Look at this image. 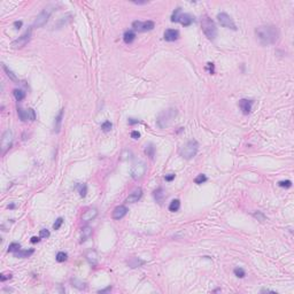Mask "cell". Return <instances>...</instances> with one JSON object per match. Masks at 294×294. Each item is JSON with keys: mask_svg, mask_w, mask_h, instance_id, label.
<instances>
[{"mask_svg": "<svg viewBox=\"0 0 294 294\" xmlns=\"http://www.w3.org/2000/svg\"><path fill=\"white\" fill-rule=\"evenodd\" d=\"M255 35L260 43L264 46L275 44L279 38V30L276 25H261L255 29Z\"/></svg>", "mask_w": 294, "mask_h": 294, "instance_id": "cell-1", "label": "cell"}, {"mask_svg": "<svg viewBox=\"0 0 294 294\" xmlns=\"http://www.w3.org/2000/svg\"><path fill=\"white\" fill-rule=\"evenodd\" d=\"M177 109L176 108H168V109H164L163 112H161L160 114H159V116H157V125L160 127L161 129H164L167 128V127H169L171 123H172V121L175 119V117L177 116Z\"/></svg>", "mask_w": 294, "mask_h": 294, "instance_id": "cell-2", "label": "cell"}, {"mask_svg": "<svg viewBox=\"0 0 294 294\" xmlns=\"http://www.w3.org/2000/svg\"><path fill=\"white\" fill-rule=\"evenodd\" d=\"M201 28H202V31H204V33L208 39L214 40L216 38L217 28L215 25V22L209 17L208 15H204L202 16V19H201Z\"/></svg>", "mask_w": 294, "mask_h": 294, "instance_id": "cell-3", "label": "cell"}, {"mask_svg": "<svg viewBox=\"0 0 294 294\" xmlns=\"http://www.w3.org/2000/svg\"><path fill=\"white\" fill-rule=\"evenodd\" d=\"M198 148H199V144L197 140H190L186 144H184L183 146L179 148V155L182 157H184L185 160H191L192 157H194L198 153Z\"/></svg>", "mask_w": 294, "mask_h": 294, "instance_id": "cell-4", "label": "cell"}, {"mask_svg": "<svg viewBox=\"0 0 294 294\" xmlns=\"http://www.w3.org/2000/svg\"><path fill=\"white\" fill-rule=\"evenodd\" d=\"M53 12L52 7H47L43 9V12L36 17L35 22H33V28H42L43 25L46 24V22L48 21L50 16H51V13Z\"/></svg>", "mask_w": 294, "mask_h": 294, "instance_id": "cell-5", "label": "cell"}, {"mask_svg": "<svg viewBox=\"0 0 294 294\" xmlns=\"http://www.w3.org/2000/svg\"><path fill=\"white\" fill-rule=\"evenodd\" d=\"M13 145V133L10 130H6L4 134H2V138H1V142H0V147H1V152L2 154H5L8 149Z\"/></svg>", "mask_w": 294, "mask_h": 294, "instance_id": "cell-6", "label": "cell"}, {"mask_svg": "<svg viewBox=\"0 0 294 294\" xmlns=\"http://www.w3.org/2000/svg\"><path fill=\"white\" fill-rule=\"evenodd\" d=\"M155 27V23L153 21H145V22H141V21H134L132 23V28L134 31H138V32H145V31H149V30H153Z\"/></svg>", "mask_w": 294, "mask_h": 294, "instance_id": "cell-7", "label": "cell"}, {"mask_svg": "<svg viewBox=\"0 0 294 294\" xmlns=\"http://www.w3.org/2000/svg\"><path fill=\"white\" fill-rule=\"evenodd\" d=\"M146 172V164L145 162L139 161L137 163H134L132 166V169H131V176H132L133 179H140L142 176L145 175Z\"/></svg>", "mask_w": 294, "mask_h": 294, "instance_id": "cell-8", "label": "cell"}, {"mask_svg": "<svg viewBox=\"0 0 294 294\" xmlns=\"http://www.w3.org/2000/svg\"><path fill=\"white\" fill-rule=\"evenodd\" d=\"M217 19L219 24H221L222 27L231 29V30H237V27H236V24L233 22V20L231 19V16L228 15L226 13H219V14L217 15Z\"/></svg>", "mask_w": 294, "mask_h": 294, "instance_id": "cell-9", "label": "cell"}, {"mask_svg": "<svg viewBox=\"0 0 294 294\" xmlns=\"http://www.w3.org/2000/svg\"><path fill=\"white\" fill-rule=\"evenodd\" d=\"M30 39H31V29H29L28 31L25 33H23L21 37L15 39L14 42L12 43V46L14 48H22L30 42Z\"/></svg>", "mask_w": 294, "mask_h": 294, "instance_id": "cell-10", "label": "cell"}, {"mask_svg": "<svg viewBox=\"0 0 294 294\" xmlns=\"http://www.w3.org/2000/svg\"><path fill=\"white\" fill-rule=\"evenodd\" d=\"M128 214V208L125 206H117L116 208L113 210V214H112V217L119 221V219H122V218Z\"/></svg>", "mask_w": 294, "mask_h": 294, "instance_id": "cell-11", "label": "cell"}, {"mask_svg": "<svg viewBox=\"0 0 294 294\" xmlns=\"http://www.w3.org/2000/svg\"><path fill=\"white\" fill-rule=\"evenodd\" d=\"M97 216H98V209L87 208L85 211L83 213V215H82V219H83L84 222H90L92 219H94Z\"/></svg>", "mask_w": 294, "mask_h": 294, "instance_id": "cell-12", "label": "cell"}, {"mask_svg": "<svg viewBox=\"0 0 294 294\" xmlns=\"http://www.w3.org/2000/svg\"><path fill=\"white\" fill-rule=\"evenodd\" d=\"M252 106H253V100H248V99L239 100V108L241 109L242 113L245 115H248L251 113Z\"/></svg>", "mask_w": 294, "mask_h": 294, "instance_id": "cell-13", "label": "cell"}, {"mask_svg": "<svg viewBox=\"0 0 294 294\" xmlns=\"http://www.w3.org/2000/svg\"><path fill=\"white\" fill-rule=\"evenodd\" d=\"M141 197H142V190L140 187H138V189H136V190L132 191V192L129 194V197L127 198V202L134 204V202H137L138 200H140Z\"/></svg>", "mask_w": 294, "mask_h": 294, "instance_id": "cell-14", "label": "cell"}, {"mask_svg": "<svg viewBox=\"0 0 294 294\" xmlns=\"http://www.w3.org/2000/svg\"><path fill=\"white\" fill-rule=\"evenodd\" d=\"M178 37H179V32L175 29H168L164 32V39L167 42H175L178 39Z\"/></svg>", "mask_w": 294, "mask_h": 294, "instance_id": "cell-15", "label": "cell"}, {"mask_svg": "<svg viewBox=\"0 0 294 294\" xmlns=\"http://www.w3.org/2000/svg\"><path fill=\"white\" fill-rule=\"evenodd\" d=\"M194 21V19H193V16L190 14H186V13H180L179 14V17H178V22H180V23L183 24L184 27H189V25H191L192 24V22Z\"/></svg>", "mask_w": 294, "mask_h": 294, "instance_id": "cell-16", "label": "cell"}, {"mask_svg": "<svg viewBox=\"0 0 294 294\" xmlns=\"http://www.w3.org/2000/svg\"><path fill=\"white\" fill-rule=\"evenodd\" d=\"M153 195H154V199L156 200V202H159L160 204H163V201L166 199V192H164V190L162 187H159L157 190L154 191Z\"/></svg>", "mask_w": 294, "mask_h": 294, "instance_id": "cell-17", "label": "cell"}, {"mask_svg": "<svg viewBox=\"0 0 294 294\" xmlns=\"http://www.w3.org/2000/svg\"><path fill=\"white\" fill-rule=\"evenodd\" d=\"M86 260H87V262L90 263L91 266H95L98 263V254H97V252L92 251V249L87 252L86 253Z\"/></svg>", "mask_w": 294, "mask_h": 294, "instance_id": "cell-18", "label": "cell"}, {"mask_svg": "<svg viewBox=\"0 0 294 294\" xmlns=\"http://www.w3.org/2000/svg\"><path fill=\"white\" fill-rule=\"evenodd\" d=\"M63 110L64 109H61L60 113L57 114V116L55 117V121H54V132H60V129H61V124H62V119H63Z\"/></svg>", "mask_w": 294, "mask_h": 294, "instance_id": "cell-19", "label": "cell"}, {"mask_svg": "<svg viewBox=\"0 0 294 294\" xmlns=\"http://www.w3.org/2000/svg\"><path fill=\"white\" fill-rule=\"evenodd\" d=\"M92 232H93V230H92V228H90V226H84V228L82 229V232H81V242H84L86 241L89 238L92 236Z\"/></svg>", "mask_w": 294, "mask_h": 294, "instance_id": "cell-20", "label": "cell"}, {"mask_svg": "<svg viewBox=\"0 0 294 294\" xmlns=\"http://www.w3.org/2000/svg\"><path fill=\"white\" fill-rule=\"evenodd\" d=\"M33 252H35L33 249H29V251H22V249H20V251L15 252V253H13V254H14L15 257L24 259V257H29L30 255H32Z\"/></svg>", "mask_w": 294, "mask_h": 294, "instance_id": "cell-21", "label": "cell"}, {"mask_svg": "<svg viewBox=\"0 0 294 294\" xmlns=\"http://www.w3.org/2000/svg\"><path fill=\"white\" fill-rule=\"evenodd\" d=\"M134 38H136V33L133 32V31H131V30L127 31V32L123 35V40L125 44H131L133 40H134Z\"/></svg>", "mask_w": 294, "mask_h": 294, "instance_id": "cell-22", "label": "cell"}, {"mask_svg": "<svg viewBox=\"0 0 294 294\" xmlns=\"http://www.w3.org/2000/svg\"><path fill=\"white\" fill-rule=\"evenodd\" d=\"M180 208V201L178 199H175L172 200L170 202V204H169V210L170 211H172V213H175V211H178Z\"/></svg>", "mask_w": 294, "mask_h": 294, "instance_id": "cell-23", "label": "cell"}, {"mask_svg": "<svg viewBox=\"0 0 294 294\" xmlns=\"http://www.w3.org/2000/svg\"><path fill=\"white\" fill-rule=\"evenodd\" d=\"M76 190L78 191V193H79V195H81L82 198L86 197V193H87V186H86V184H77Z\"/></svg>", "mask_w": 294, "mask_h": 294, "instance_id": "cell-24", "label": "cell"}, {"mask_svg": "<svg viewBox=\"0 0 294 294\" xmlns=\"http://www.w3.org/2000/svg\"><path fill=\"white\" fill-rule=\"evenodd\" d=\"M2 69L5 70L6 75H7V76L9 77V79H12V81H13V82H17V77L15 76V74H14V72H13V71L10 70L9 68H8V67L6 66V64H2Z\"/></svg>", "mask_w": 294, "mask_h": 294, "instance_id": "cell-25", "label": "cell"}, {"mask_svg": "<svg viewBox=\"0 0 294 294\" xmlns=\"http://www.w3.org/2000/svg\"><path fill=\"white\" fill-rule=\"evenodd\" d=\"M13 94H14L15 99L17 100V101H22V100L25 98V92L22 90H19V89H15V90L13 91Z\"/></svg>", "mask_w": 294, "mask_h": 294, "instance_id": "cell-26", "label": "cell"}, {"mask_svg": "<svg viewBox=\"0 0 294 294\" xmlns=\"http://www.w3.org/2000/svg\"><path fill=\"white\" fill-rule=\"evenodd\" d=\"M145 262L142 261V260H140V259H138V257H133L131 261H129V266H131V268H137V266H142Z\"/></svg>", "mask_w": 294, "mask_h": 294, "instance_id": "cell-27", "label": "cell"}, {"mask_svg": "<svg viewBox=\"0 0 294 294\" xmlns=\"http://www.w3.org/2000/svg\"><path fill=\"white\" fill-rule=\"evenodd\" d=\"M17 114H19L20 116V119L23 121V122H25L27 119H29L28 110H24V109H22L21 107H19V108H17Z\"/></svg>", "mask_w": 294, "mask_h": 294, "instance_id": "cell-28", "label": "cell"}, {"mask_svg": "<svg viewBox=\"0 0 294 294\" xmlns=\"http://www.w3.org/2000/svg\"><path fill=\"white\" fill-rule=\"evenodd\" d=\"M145 152H146V154L151 157V159H153V157H154V153H155V147H154V145H153V144H148L146 146V148H145Z\"/></svg>", "mask_w": 294, "mask_h": 294, "instance_id": "cell-29", "label": "cell"}, {"mask_svg": "<svg viewBox=\"0 0 294 294\" xmlns=\"http://www.w3.org/2000/svg\"><path fill=\"white\" fill-rule=\"evenodd\" d=\"M57 262H64L67 261V259H68V255H67V253H64V252H59L57 254Z\"/></svg>", "mask_w": 294, "mask_h": 294, "instance_id": "cell-30", "label": "cell"}, {"mask_svg": "<svg viewBox=\"0 0 294 294\" xmlns=\"http://www.w3.org/2000/svg\"><path fill=\"white\" fill-rule=\"evenodd\" d=\"M20 249H21V245L17 244V242H12L9 247H8V252H10V253H15V252L20 251Z\"/></svg>", "mask_w": 294, "mask_h": 294, "instance_id": "cell-31", "label": "cell"}, {"mask_svg": "<svg viewBox=\"0 0 294 294\" xmlns=\"http://www.w3.org/2000/svg\"><path fill=\"white\" fill-rule=\"evenodd\" d=\"M112 128H113V124L110 123L109 121H106V122H104V123L101 124V129H102V131H105V132L110 131Z\"/></svg>", "mask_w": 294, "mask_h": 294, "instance_id": "cell-32", "label": "cell"}, {"mask_svg": "<svg viewBox=\"0 0 294 294\" xmlns=\"http://www.w3.org/2000/svg\"><path fill=\"white\" fill-rule=\"evenodd\" d=\"M233 272H234V275L237 276V277H239V278H244V277L246 276V272H245V270H244L242 268H236V269L233 270Z\"/></svg>", "mask_w": 294, "mask_h": 294, "instance_id": "cell-33", "label": "cell"}, {"mask_svg": "<svg viewBox=\"0 0 294 294\" xmlns=\"http://www.w3.org/2000/svg\"><path fill=\"white\" fill-rule=\"evenodd\" d=\"M204 182H207V177H206V175H199L195 177L194 179V183L195 184H202V183H204Z\"/></svg>", "mask_w": 294, "mask_h": 294, "instance_id": "cell-34", "label": "cell"}, {"mask_svg": "<svg viewBox=\"0 0 294 294\" xmlns=\"http://www.w3.org/2000/svg\"><path fill=\"white\" fill-rule=\"evenodd\" d=\"M253 216H254L257 221H260V222H264V221H266V216H264V214H262L261 211H255V213L253 214Z\"/></svg>", "mask_w": 294, "mask_h": 294, "instance_id": "cell-35", "label": "cell"}, {"mask_svg": "<svg viewBox=\"0 0 294 294\" xmlns=\"http://www.w3.org/2000/svg\"><path fill=\"white\" fill-rule=\"evenodd\" d=\"M278 185H279L280 187H284V189H289V187L292 186V182H291V180H280L279 183H278Z\"/></svg>", "mask_w": 294, "mask_h": 294, "instance_id": "cell-36", "label": "cell"}, {"mask_svg": "<svg viewBox=\"0 0 294 294\" xmlns=\"http://www.w3.org/2000/svg\"><path fill=\"white\" fill-rule=\"evenodd\" d=\"M180 13H182L180 8H177V9H175L174 14H172V16H171V21H172V22H178V17H179Z\"/></svg>", "mask_w": 294, "mask_h": 294, "instance_id": "cell-37", "label": "cell"}, {"mask_svg": "<svg viewBox=\"0 0 294 294\" xmlns=\"http://www.w3.org/2000/svg\"><path fill=\"white\" fill-rule=\"evenodd\" d=\"M62 224H63V218L59 217L57 221H55V223L53 224V229H54V230H59V229L61 228Z\"/></svg>", "mask_w": 294, "mask_h": 294, "instance_id": "cell-38", "label": "cell"}, {"mask_svg": "<svg viewBox=\"0 0 294 294\" xmlns=\"http://www.w3.org/2000/svg\"><path fill=\"white\" fill-rule=\"evenodd\" d=\"M39 237L40 238H48L50 237V231H48L47 229H42L40 230V232H39Z\"/></svg>", "mask_w": 294, "mask_h": 294, "instance_id": "cell-39", "label": "cell"}, {"mask_svg": "<svg viewBox=\"0 0 294 294\" xmlns=\"http://www.w3.org/2000/svg\"><path fill=\"white\" fill-rule=\"evenodd\" d=\"M28 116L30 121H35V119H36V113H35V110H33L32 108L28 109Z\"/></svg>", "mask_w": 294, "mask_h": 294, "instance_id": "cell-40", "label": "cell"}, {"mask_svg": "<svg viewBox=\"0 0 294 294\" xmlns=\"http://www.w3.org/2000/svg\"><path fill=\"white\" fill-rule=\"evenodd\" d=\"M12 278V275L10 274H2V275L0 276V280L1 281H6V280H8Z\"/></svg>", "mask_w": 294, "mask_h": 294, "instance_id": "cell-41", "label": "cell"}, {"mask_svg": "<svg viewBox=\"0 0 294 294\" xmlns=\"http://www.w3.org/2000/svg\"><path fill=\"white\" fill-rule=\"evenodd\" d=\"M175 174H169V175H166L164 176V179L167 180V182H171V180L175 178Z\"/></svg>", "mask_w": 294, "mask_h": 294, "instance_id": "cell-42", "label": "cell"}, {"mask_svg": "<svg viewBox=\"0 0 294 294\" xmlns=\"http://www.w3.org/2000/svg\"><path fill=\"white\" fill-rule=\"evenodd\" d=\"M139 137H140V133L138 132V131H132V132H131V138H133V139H139Z\"/></svg>", "mask_w": 294, "mask_h": 294, "instance_id": "cell-43", "label": "cell"}, {"mask_svg": "<svg viewBox=\"0 0 294 294\" xmlns=\"http://www.w3.org/2000/svg\"><path fill=\"white\" fill-rule=\"evenodd\" d=\"M14 27H15V29H21V27H22V22L21 21H16V22H14Z\"/></svg>", "mask_w": 294, "mask_h": 294, "instance_id": "cell-44", "label": "cell"}, {"mask_svg": "<svg viewBox=\"0 0 294 294\" xmlns=\"http://www.w3.org/2000/svg\"><path fill=\"white\" fill-rule=\"evenodd\" d=\"M40 239H42L40 237H32V238H31V242H32V244L39 242V241H40Z\"/></svg>", "mask_w": 294, "mask_h": 294, "instance_id": "cell-45", "label": "cell"}, {"mask_svg": "<svg viewBox=\"0 0 294 294\" xmlns=\"http://www.w3.org/2000/svg\"><path fill=\"white\" fill-rule=\"evenodd\" d=\"M139 121L138 119H129V124H136L138 123Z\"/></svg>", "mask_w": 294, "mask_h": 294, "instance_id": "cell-46", "label": "cell"}, {"mask_svg": "<svg viewBox=\"0 0 294 294\" xmlns=\"http://www.w3.org/2000/svg\"><path fill=\"white\" fill-rule=\"evenodd\" d=\"M112 289V287H108V288L106 289H102V291H100V293H104V292H108V291H110Z\"/></svg>", "mask_w": 294, "mask_h": 294, "instance_id": "cell-47", "label": "cell"}, {"mask_svg": "<svg viewBox=\"0 0 294 294\" xmlns=\"http://www.w3.org/2000/svg\"><path fill=\"white\" fill-rule=\"evenodd\" d=\"M262 292H272V293H275V291H271V289H262Z\"/></svg>", "mask_w": 294, "mask_h": 294, "instance_id": "cell-48", "label": "cell"}, {"mask_svg": "<svg viewBox=\"0 0 294 294\" xmlns=\"http://www.w3.org/2000/svg\"><path fill=\"white\" fill-rule=\"evenodd\" d=\"M15 207V204H10V206H8V208H10V209H13Z\"/></svg>", "mask_w": 294, "mask_h": 294, "instance_id": "cell-49", "label": "cell"}]
</instances>
